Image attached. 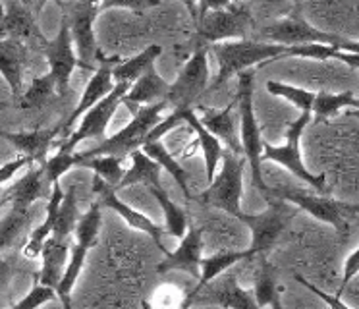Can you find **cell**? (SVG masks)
<instances>
[{
  "label": "cell",
  "instance_id": "20",
  "mask_svg": "<svg viewBox=\"0 0 359 309\" xmlns=\"http://www.w3.org/2000/svg\"><path fill=\"white\" fill-rule=\"evenodd\" d=\"M29 62V48L16 39H0V76L8 84L14 99L24 93V76Z\"/></svg>",
  "mask_w": 359,
  "mask_h": 309
},
{
  "label": "cell",
  "instance_id": "45",
  "mask_svg": "<svg viewBox=\"0 0 359 309\" xmlns=\"http://www.w3.org/2000/svg\"><path fill=\"white\" fill-rule=\"evenodd\" d=\"M29 166H33V159H29V157H18V159H12L6 164H2L0 166V190L4 188L10 178L16 176L20 170L29 169Z\"/></svg>",
  "mask_w": 359,
  "mask_h": 309
},
{
  "label": "cell",
  "instance_id": "38",
  "mask_svg": "<svg viewBox=\"0 0 359 309\" xmlns=\"http://www.w3.org/2000/svg\"><path fill=\"white\" fill-rule=\"evenodd\" d=\"M143 309H191L189 290L178 284H161L143 301Z\"/></svg>",
  "mask_w": 359,
  "mask_h": 309
},
{
  "label": "cell",
  "instance_id": "37",
  "mask_svg": "<svg viewBox=\"0 0 359 309\" xmlns=\"http://www.w3.org/2000/svg\"><path fill=\"white\" fill-rule=\"evenodd\" d=\"M251 292L261 309L271 308L274 301L280 300V292H278V284H276V270L265 257H261V267H259L257 278H255Z\"/></svg>",
  "mask_w": 359,
  "mask_h": 309
},
{
  "label": "cell",
  "instance_id": "32",
  "mask_svg": "<svg viewBox=\"0 0 359 309\" xmlns=\"http://www.w3.org/2000/svg\"><path fill=\"white\" fill-rule=\"evenodd\" d=\"M141 151L151 157L153 161L164 170V172H168L172 176V180L180 185V190L184 192V195L191 199L194 195L189 192V184H188V172L184 170V166L180 164L176 159H174V154L166 149V147L161 143V141H155V143H145V145L141 147Z\"/></svg>",
  "mask_w": 359,
  "mask_h": 309
},
{
  "label": "cell",
  "instance_id": "5",
  "mask_svg": "<svg viewBox=\"0 0 359 309\" xmlns=\"http://www.w3.org/2000/svg\"><path fill=\"white\" fill-rule=\"evenodd\" d=\"M166 107H168L166 100L164 103H156V105H149V107H141L122 130L116 131L110 138H104L93 149L83 151L81 157L83 159L101 157V154H114V157H122V159L130 157L135 149L143 147V141L147 138L149 131L163 120V112Z\"/></svg>",
  "mask_w": 359,
  "mask_h": 309
},
{
  "label": "cell",
  "instance_id": "40",
  "mask_svg": "<svg viewBox=\"0 0 359 309\" xmlns=\"http://www.w3.org/2000/svg\"><path fill=\"white\" fill-rule=\"evenodd\" d=\"M266 91L273 97H280V99L288 100L299 112H307L313 108V100H315V93L307 91L304 87L297 85L284 84V81H266Z\"/></svg>",
  "mask_w": 359,
  "mask_h": 309
},
{
  "label": "cell",
  "instance_id": "46",
  "mask_svg": "<svg viewBox=\"0 0 359 309\" xmlns=\"http://www.w3.org/2000/svg\"><path fill=\"white\" fill-rule=\"evenodd\" d=\"M296 280L299 282V284L304 286V288H307L309 292H313L315 296H317V298H320V300L325 301V303H327L330 309H350L348 305H346V303H344L342 300H340V298H336V296H330V294H327L325 290H320L319 286L311 284V282H309L307 278L302 277V275H296Z\"/></svg>",
  "mask_w": 359,
  "mask_h": 309
},
{
  "label": "cell",
  "instance_id": "6",
  "mask_svg": "<svg viewBox=\"0 0 359 309\" xmlns=\"http://www.w3.org/2000/svg\"><path fill=\"white\" fill-rule=\"evenodd\" d=\"M58 6L62 8V18L70 27L72 41L79 60L95 74V70L99 68L104 58L95 37V22L102 10V2H58Z\"/></svg>",
  "mask_w": 359,
  "mask_h": 309
},
{
  "label": "cell",
  "instance_id": "23",
  "mask_svg": "<svg viewBox=\"0 0 359 309\" xmlns=\"http://www.w3.org/2000/svg\"><path fill=\"white\" fill-rule=\"evenodd\" d=\"M72 244H74L72 239H47V244L43 246V251L39 255L41 270L37 272L33 284L48 286V288H55L56 290V286H58L64 270H66L68 259H70Z\"/></svg>",
  "mask_w": 359,
  "mask_h": 309
},
{
  "label": "cell",
  "instance_id": "43",
  "mask_svg": "<svg viewBox=\"0 0 359 309\" xmlns=\"http://www.w3.org/2000/svg\"><path fill=\"white\" fill-rule=\"evenodd\" d=\"M184 116H186V110H172L170 114L166 116V118H163V120L156 124L153 130L149 131L147 138H145V141H143V145H145V143H155V141H161L166 133H170L172 130L180 128L182 124H186L184 122Z\"/></svg>",
  "mask_w": 359,
  "mask_h": 309
},
{
  "label": "cell",
  "instance_id": "26",
  "mask_svg": "<svg viewBox=\"0 0 359 309\" xmlns=\"http://www.w3.org/2000/svg\"><path fill=\"white\" fill-rule=\"evenodd\" d=\"M245 259H250V251L243 249V251H219V254H212L209 257H203L201 261V275H199V280L196 282V286L189 290V294H197L203 290L205 286H209L211 282H215L220 275H224L230 269H234L236 265H240Z\"/></svg>",
  "mask_w": 359,
  "mask_h": 309
},
{
  "label": "cell",
  "instance_id": "33",
  "mask_svg": "<svg viewBox=\"0 0 359 309\" xmlns=\"http://www.w3.org/2000/svg\"><path fill=\"white\" fill-rule=\"evenodd\" d=\"M86 257V247L78 246V244H72L70 259H68V265H66V270H64L60 282L56 286V298L62 301V309H72V290H74V286H76L79 275L83 270Z\"/></svg>",
  "mask_w": 359,
  "mask_h": 309
},
{
  "label": "cell",
  "instance_id": "50",
  "mask_svg": "<svg viewBox=\"0 0 359 309\" xmlns=\"http://www.w3.org/2000/svg\"><path fill=\"white\" fill-rule=\"evenodd\" d=\"M4 108H8V103H0V112H2Z\"/></svg>",
  "mask_w": 359,
  "mask_h": 309
},
{
  "label": "cell",
  "instance_id": "1",
  "mask_svg": "<svg viewBox=\"0 0 359 309\" xmlns=\"http://www.w3.org/2000/svg\"><path fill=\"white\" fill-rule=\"evenodd\" d=\"M186 6L196 23V39L203 45L248 39L253 29L251 4L245 2H189Z\"/></svg>",
  "mask_w": 359,
  "mask_h": 309
},
{
  "label": "cell",
  "instance_id": "11",
  "mask_svg": "<svg viewBox=\"0 0 359 309\" xmlns=\"http://www.w3.org/2000/svg\"><path fill=\"white\" fill-rule=\"evenodd\" d=\"M211 87V68H209V46L196 48L178 77L170 84L166 103L172 110H191L203 93Z\"/></svg>",
  "mask_w": 359,
  "mask_h": 309
},
{
  "label": "cell",
  "instance_id": "27",
  "mask_svg": "<svg viewBox=\"0 0 359 309\" xmlns=\"http://www.w3.org/2000/svg\"><path fill=\"white\" fill-rule=\"evenodd\" d=\"M130 161H132V164H130V169H126L124 180H122V184L118 185V192L137 184L147 185L149 190H153V188H163V184H161L163 169H161L151 157H147L141 149H135V151L130 154Z\"/></svg>",
  "mask_w": 359,
  "mask_h": 309
},
{
  "label": "cell",
  "instance_id": "22",
  "mask_svg": "<svg viewBox=\"0 0 359 309\" xmlns=\"http://www.w3.org/2000/svg\"><path fill=\"white\" fill-rule=\"evenodd\" d=\"M168 89H170V84L156 72L155 64H151L143 72V76L130 87V91L126 93L122 105L130 107V110L135 114L141 107L164 103L168 99Z\"/></svg>",
  "mask_w": 359,
  "mask_h": 309
},
{
  "label": "cell",
  "instance_id": "35",
  "mask_svg": "<svg viewBox=\"0 0 359 309\" xmlns=\"http://www.w3.org/2000/svg\"><path fill=\"white\" fill-rule=\"evenodd\" d=\"M78 209V190L72 188L70 192L64 193V199L55 215V224H53V236L56 239H72V234L76 232L79 221Z\"/></svg>",
  "mask_w": 359,
  "mask_h": 309
},
{
  "label": "cell",
  "instance_id": "17",
  "mask_svg": "<svg viewBox=\"0 0 359 309\" xmlns=\"http://www.w3.org/2000/svg\"><path fill=\"white\" fill-rule=\"evenodd\" d=\"M163 254V261L156 267L158 275L178 270L197 282L199 275H201V261H203V230L196 224H189L188 232L180 239L178 247L174 251L164 249Z\"/></svg>",
  "mask_w": 359,
  "mask_h": 309
},
{
  "label": "cell",
  "instance_id": "10",
  "mask_svg": "<svg viewBox=\"0 0 359 309\" xmlns=\"http://www.w3.org/2000/svg\"><path fill=\"white\" fill-rule=\"evenodd\" d=\"M257 39L261 43H273L282 46H304V45H332L340 43V37L330 35L327 31L317 29L307 22L302 14V6L296 4V10L288 18H280L259 27Z\"/></svg>",
  "mask_w": 359,
  "mask_h": 309
},
{
  "label": "cell",
  "instance_id": "21",
  "mask_svg": "<svg viewBox=\"0 0 359 309\" xmlns=\"http://www.w3.org/2000/svg\"><path fill=\"white\" fill-rule=\"evenodd\" d=\"M60 130H32V131H0V138L6 139L16 149L20 157H29L33 162L43 164L48 159L50 149L56 147Z\"/></svg>",
  "mask_w": 359,
  "mask_h": 309
},
{
  "label": "cell",
  "instance_id": "47",
  "mask_svg": "<svg viewBox=\"0 0 359 309\" xmlns=\"http://www.w3.org/2000/svg\"><path fill=\"white\" fill-rule=\"evenodd\" d=\"M14 272H16V259H14V255H0V294L10 284Z\"/></svg>",
  "mask_w": 359,
  "mask_h": 309
},
{
  "label": "cell",
  "instance_id": "19",
  "mask_svg": "<svg viewBox=\"0 0 359 309\" xmlns=\"http://www.w3.org/2000/svg\"><path fill=\"white\" fill-rule=\"evenodd\" d=\"M47 184L48 182L43 166H37V169L29 166V170L22 178H18L14 184L8 185V188H2L0 209L8 205L12 211H32L33 203L45 195Z\"/></svg>",
  "mask_w": 359,
  "mask_h": 309
},
{
  "label": "cell",
  "instance_id": "15",
  "mask_svg": "<svg viewBox=\"0 0 359 309\" xmlns=\"http://www.w3.org/2000/svg\"><path fill=\"white\" fill-rule=\"evenodd\" d=\"M194 305H217L222 309H261L253 298V292L238 282V275L230 269L220 275L215 282L205 286L201 292L189 294Z\"/></svg>",
  "mask_w": 359,
  "mask_h": 309
},
{
  "label": "cell",
  "instance_id": "29",
  "mask_svg": "<svg viewBox=\"0 0 359 309\" xmlns=\"http://www.w3.org/2000/svg\"><path fill=\"white\" fill-rule=\"evenodd\" d=\"M149 192L153 193V197L158 203V207L163 211L164 215V223H166V230L164 234H168L172 238L182 239L186 236V232L189 228V218L186 215V211L180 207L178 203H174L170 199V195L166 193L164 188H153V190H149Z\"/></svg>",
  "mask_w": 359,
  "mask_h": 309
},
{
  "label": "cell",
  "instance_id": "41",
  "mask_svg": "<svg viewBox=\"0 0 359 309\" xmlns=\"http://www.w3.org/2000/svg\"><path fill=\"white\" fill-rule=\"evenodd\" d=\"M79 162H81V154L79 153H64V151H58L56 149L55 153L48 154V159L43 164V170H45V176H47V182L50 185L58 184L60 182V178L64 174H68V170H72L74 166H79Z\"/></svg>",
  "mask_w": 359,
  "mask_h": 309
},
{
  "label": "cell",
  "instance_id": "13",
  "mask_svg": "<svg viewBox=\"0 0 359 309\" xmlns=\"http://www.w3.org/2000/svg\"><path fill=\"white\" fill-rule=\"evenodd\" d=\"M45 58L48 62V74L55 77L56 81V91H58V97L64 99L68 95V89H70L72 74L76 68H86V64L79 60L78 53H76V46H74V41H72V33L68 23L62 18V23H60V31L56 33L55 39H48L47 45L41 48Z\"/></svg>",
  "mask_w": 359,
  "mask_h": 309
},
{
  "label": "cell",
  "instance_id": "2",
  "mask_svg": "<svg viewBox=\"0 0 359 309\" xmlns=\"http://www.w3.org/2000/svg\"><path fill=\"white\" fill-rule=\"evenodd\" d=\"M253 89H255V70L243 72L238 76V91H236V110H238V130H240V141H242L243 159L248 161L251 169V182L259 192L269 199L271 188H266L263 170H261V157H263V145L265 141L261 138L255 108H253Z\"/></svg>",
  "mask_w": 359,
  "mask_h": 309
},
{
  "label": "cell",
  "instance_id": "39",
  "mask_svg": "<svg viewBox=\"0 0 359 309\" xmlns=\"http://www.w3.org/2000/svg\"><path fill=\"white\" fill-rule=\"evenodd\" d=\"M101 203L99 201H93V205L87 209L83 215L79 216L78 226H76V232H74V244L86 247L87 251L97 244L99 239V232H101L102 226V211Z\"/></svg>",
  "mask_w": 359,
  "mask_h": 309
},
{
  "label": "cell",
  "instance_id": "44",
  "mask_svg": "<svg viewBox=\"0 0 359 309\" xmlns=\"http://www.w3.org/2000/svg\"><path fill=\"white\" fill-rule=\"evenodd\" d=\"M359 275V246L351 251L346 261H344V270H342V280H340V288H338V294L336 298L342 300L344 292L348 290V286L351 284V280Z\"/></svg>",
  "mask_w": 359,
  "mask_h": 309
},
{
  "label": "cell",
  "instance_id": "12",
  "mask_svg": "<svg viewBox=\"0 0 359 309\" xmlns=\"http://www.w3.org/2000/svg\"><path fill=\"white\" fill-rule=\"evenodd\" d=\"M130 87L132 85L118 84L107 99H102L99 105H95L89 112L83 114V118L79 120L78 128L70 133V138L60 141L56 145V149L64 151V153H74L76 147L81 141H86V139H99V141H102L104 136H107V128H109L110 120L116 114L118 107L122 105V100H124L126 93L130 91Z\"/></svg>",
  "mask_w": 359,
  "mask_h": 309
},
{
  "label": "cell",
  "instance_id": "25",
  "mask_svg": "<svg viewBox=\"0 0 359 309\" xmlns=\"http://www.w3.org/2000/svg\"><path fill=\"white\" fill-rule=\"evenodd\" d=\"M184 122L188 124L191 130L196 131L197 141H199V147H201V153H203L205 161V178L207 182L211 184L212 178L217 176V172L220 169V162H222V154H224V145L220 143L219 139L212 136L211 131L205 128L199 116L196 114V110H186V116H184Z\"/></svg>",
  "mask_w": 359,
  "mask_h": 309
},
{
  "label": "cell",
  "instance_id": "31",
  "mask_svg": "<svg viewBox=\"0 0 359 309\" xmlns=\"http://www.w3.org/2000/svg\"><path fill=\"white\" fill-rule=\"evenodd\" d=\"M124 161L126 159L114 157V154H101V157H89V159L81 157L79 166H83L87 170H93L95 176L101 178L104 184L110 185L118 193V185L122 184L126 174Z\"/></svg>",
  "mask_w": 359,
  "mask_h": 309
},
{
  "label": "cell",
  "instance_id": "36",
  "mask_svg": "<svg viewBox=\"0 0 359 309\" xmlns=\"http://www.w3.org/2000/svg\"><path fill=\"white\" fill-rule=\"evenodd\" d=\"M32 211H12L0 218V255H4L10 247H14L22 236H27V228L32 224Z\"/></svg>",
  "mask_w": 359,
  "mask_h": 309
},
{
  "label": "cell",
  "instance_id": "3",
  "mask_svg": "<svg viewBox=\"0 0 359 309\" xmlns=\"http://www.w3.org/2000/svg\"><path fill=\"white\" fill-rule=\"evenodd\" d=\"M209 51L219 64L217 76L211 81V89H215V87L226 84L230 77L250 72L255 66H265L269 62L286 58L288 46L240 39V41H226V43L211 45Z\"/></svg>",
  "mask_w": 359,
  "mask_h": 309
},
{
  "label": "cell",
  "instance_id": "4",
  "mask_svg": "<svg viewBox=\"0 0 359 309\" xmlns=\"http://www.w3.org/2000/svg\"><path fill=\"white\" fill-rule=\"evenodd\" d=\"M311 110L299 112V116H297L294 122L288 124V128L284 131L286 143L284 145L265 143L263 145V157H261V161H271L280 164L286 170H290L297 180H302L304 184L311 185L313 190H317L320 195H327V176L325 174H313L311 170H307V166L304 164V159H302V151H299V141H302V136H304V130L307 128V124L311 122Z\"/></svg>",
  "mask_w": 359,
  "mask_h": 309
},
{
  "label": "cell",
  "instance_id": "8",
  "mask_svg": "<svg viewBox=\"0 0 359 309\" xmlns=\"http://www.w3.org/2000/svg\"><path fill=\"white\" fill-rule=\"evenodd\" d=\"M271 197L286 201L290 205L302 209V211L309 213L313 218H317L320 223L334 226L340 234H344V232L350 228L351 218H358L359 216V205H350V203L330 199V197L320 195V193L271 188L269 199H271Z\"/></svg>",
  "mask_w": 359,
  "mask_h": 309
},
{
  "label": "cell",
  "instance_id": "48",
  "mask_svg": "<svg viewBox=\"0 0 359 309\" xmlns=\"http://www.w3.org/2000/svg\"><path fill=\"white\" fill-rule=\"evenodd\" d=\"M336 48L346 51V53L359 54V41H348V39H340V43L336 45Z\"/></svg>",
  "mask_w": 359,
  "mask_h": 309
},
{
  "label": "cell",
  "instance_id": "9",
  "mask_svg": "<svg viewBox=\"0 0 359 309\" xmlns=\"http://www.w3.org/2000/svg\"><path fill=\"white\" fill-rule=\"evenodd\" d=\"M243 195V157L230 153L224 149L222 162L212 178L209 188L199 195V201H203L211 207L219 209L230 216H238L242 213L240 203Z\"/></svg>",
  "mask_w": 359,
  "mask_h": 309
},
{
  "label": "cell",
  "instance_id": "28",
  "mask_svg": "<svg viewBox=\"0 0 359 309\" xmlns=\"http://www.w3.org/2000/svg\"><path fill=\"white\" fill-rule=\"evenodd\" d=\"M163 54V46L161 45H149L147 48H143L140 54H135L132 58H126L120 60L112 68V79L114 84H124V85H133L141 76L143 72L155 64V60Z\"/></svg>",
  "mask_w": 359,
  "mask_h": 309
},
{
  "label": "cell",
  "instance_id": "7",
  "mask_svg": "<svg viewBox=\"0 0 359 309\" xmlns=\"http://www.w3.org/2000/svg\"><path fill=\"white\" fill-rule=\"evenodd\" d=\"M266 209L263 213H240L236 216L251 230V244L248 247L250 257H265L282 236V232L288 228L290 221L294 216V211L290 209V203L282 199H266Z\"/></svg>",
  "mask_w": 359,
  "mask_h": 309
},
{
  "label": "cell",
  "instance_id": "14",
  "mask_svg": "<svg viewBox=\"0 0 359 309\" xmlns=\"http://www.w3.org/2000/svg\"><path fill=\"white\" fill-rule=\"evenodd\" d=\"M45 4H25V2H0V39H16L22 43H35L43 48L48 39L41 33L37 12Z\"/></svg>",
  "mask_w": 359,
  "mask_h": 309
},
{
  "label": "cell",
  "instance_id": "42",
  "mask_svg": "<svg viewBox=\"0 0 359 309\" xmlns=\"http://www.w3.org/2000/svg\"><path fill=\"white\" fill-rule=\"evenodd\" d=\"M56 298L55 288H48V286L33 284L29 292L25 294L22 300L14 303L10 309H39L41 305H45L48 301H53Z\"/></svg>",
  "mask_w": 359,
  "mask_h": 309
},
{
  "label": "cell",
  "instance_id": "16",
  "mask_svg": "<svg viewBox=\"0 0 359 309\" xmlns=\"http://www.w3.org/2000/svg\"><path fill=\"white\" fill-rule=\"evenodd\" d=\"M120 60H122V58H118V56H104V58H102V62L99 64V68L95 70L93 77L89 79V84L86 85V89L81 93V97H79L76 108H74L70 112V116L58 126L60 136H62V141L70 138L72 126L76 122H79V120L83 118V114L89 112L95 105H99L102 99H107L110 93H112V89L116 87L114 79H112V68H114Z\"/></svg>",
  "mask_w": 359,
  "mask_h": 309
},
{
  "label": "cell",
  "instance_id": "49",
  "mask_svg": "<svg viewBox=\"0 0 359 309\" xmlns=\"http://www.w3.org/2000/svg\"><path fill=\"white\" fill-rule=\"evenodd\" d=\"M271 309H282V303H280V300H278V301H274L273 305H271Z\"/></svg>",
  "mask_w": 359,
  "mask_h": 309
},
{
  "label": "cell",
  "instance_id": "34",
  "mask_svg": "<svg viewBox=\"0 0 359 309\" xmlns=\"http://www.w3.org/2000/svg\"><path fill=\"white\" fill-rule=\"evenodd\" d=\"M346 108H359V99L351 91L342 93H315L311 112L317 120H327L332 116H338Z\"/></svg>",
  "mask_w": 359,
  "mask_h": 309
},
{
  "label": "cell",
  "instance_id": "30",
  "mask_svg": "<svg viewBox=\"0 0 359 309\" xmlns=\"http://www.w3.org/2000/svg\"><path fill=\"white\" fill-rule=\"evenodd\" d=\"M58 97V91H56V81L55 77L50 74H45V76L33 77L32 84L27 85V89L22 93V97L18 99V105L25 112H32V110H41L45 108L53 99Z\"/></svg>",
  "mask_w": 359,
  "mask_h": 309
},
{
  "label": "cell",
  "instance_id": "24",
  "mask_svg": "<svg viewBox=\"0 0 359 309\" xmlns=\"http://www.w3.org/2000/svg\"><path fill=\"white\" fill-rule=\"evenodd\" d=\"M236 105H228L222 110H211V112H205L199 120L203 124L207 130L211 131L215 138L219 139L222 145L226 147L230 153L243 157L242 141H240V130H238V124L234 118Z\"/></svg>",
  "mask_w": 359,
  "mask_h": 309
},
{
  "label": "cell",
  "instance_id": "18",
  "mask_svg": "<svg viewBox=\"0 0 359 309\" xmlns=\"http://www.w3.org/2000/svg\"><path fill=\"white\" fill-rule=\"evenodd\" d=\"M93 193L97 195V201L101 203V207H107L110 211H114L122 221H124L130 228L137 232H143L147 234L149 238L153 239L156 244V247L164 251L166 247L163 246V236H164V228H161L158 224H155L147 215H143L141 211L137 209L130 207L128 203L118 197V193L102 182L101 178L93 176Z\"/></svg>",
  "mask_w": 359,
  "mask_h": 309
}]
</instances>
